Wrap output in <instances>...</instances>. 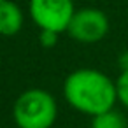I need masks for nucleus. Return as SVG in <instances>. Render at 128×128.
I'll return each instance as SVG.
<instances>
[{"mask_svg": "<svg viewBox=\"0 0 128 128\" xmlns=\"http://www.w3.org/2000/svg\"><path fill=\"white\" fill-rule=\"evenodd\" d=\"M63 96L74 110L95 118L116 107V79L98 68H77L65 77Z\"/></svg>", "mask_w": 128, "mask_h": 128, "instance_id": "obj_1", "label": "nucleus"}, {"mask_svg": "<svg viewBox=\"0 0 128 128\" xmlns=\"http://www.w3.org/2000/svg\"><path fill=\"white\" fill-rule=\"evenodd\" d=\"M12 118L18 128H53L58 119V102L48 90H25L12 105Z\"/></svg>", "mask_w": 128, "mask_h": 128, "instance_id": "obj_2", "label": "nucleus"}, {"mask_svg": "<svg viewBox=\"0 0 128 128\" xmlns=\"http://www.w3.org/2000/svg\"><path fill=\"white\" fill-rule=\"evenodd\" d=\"M76 12L74 0H30L28 14L39 30L63 34Z\"/></svg>", "mask_w": 128, "mask_h": 128, "instance_id": "obj_3", "label": "nucleus"}, {"mask_svg": "<svg viewBox=\"0 0 128 128\" xmlns=\"http://www.w3.org/2000/svg\"><path fill=\"white\" fill-rule=\"evenodd\" d=\"M110 23L107 14L96 7L76 9L67 34L81 44H96L109 34Z\"/></svg>", "mask_w": 128, "mask_h": 128, "instance_id": "obj_4", "label": "nucleus"}, {"mask_svg": "<svg viewBox=\"0 0 128 128\" xmlns=\"http://www.w3.org/2000/svg\"><path fill=\"white\" fill-rule=\"evenodd\" d=\"M25 25V14L20 4L14 0H6L0 4V35L12 37L21 32Z\"/></svg>", "mask_w": 128, "mask_h": 128, "instance_id": "obj_5", "label": "nucleus"}, {"mask_svg": "<svg viewBox=\"0 0 128 128\" xmlns=\"http://www.w3.org/2000/svg\"><path fill=\"white\" fill-rule=\"evenodd\" d=\"M91 128H128L126 116L116 107L91 118Z\"/></svg>", "mask_w": 128, "mask_h": 128, "instance_id": "obj_6", "label": "nucleus"}, {"mask_svg": "<svg viewBox=\"0 0 128 128\" xmlns=\"http://www.w3.org/2000/svg\"><path fill=\"white\" fill-rule=\"evenodd\" d=\"M116 93H118V102L128 109V68L121 70L119 76L116 77Z\"/></svg>", "mask_w": 128, "mask_h": 128, "instance_id": "obj_7", "label": "nucleus"}, {"mask_svg": "<svg viewBox=\"0 0 128 128\" xmlns=\"http://www.w3.org/2000/svg\"><path fill=\"white\" fill-rule=\"evenodd\" d=\"M58 35L56 32H49V30H40V35H39V42L42 48L49 49V48H54L58 44Z\"/></svg>", "mask_w": 128, "mask_h": 128, "instance_id": "obj_8", "label": "nucleus"}, {"mask_svg": "<svg viewBox=\"0 0 128 128\" xmlns=\"http://www.w3.org/2000/svg\"><path fill=\"white\" fill-rule=\"evenodd\" d=\"M119 67H121V70H126L128 68V51H124L119 56Z\"/></svg>", "mask_w": 128, "mask_h": 128, "instance_id": "obj_9", "label": "nucleus"}, {"mask_svg": "<svg viewBox=\"0 0 128 128\" xmlns=\"http://www.w3.org/2000/svg\"><path fill=\"white\" fill-rule=\"evenodd\" d=\"M2 2H6V0H0V4H2Z\"/></svg>", "mask_w": 128, "mask_h": 128, "instance_id": "obj_10", "label": "nucleus"}]
</instances>
